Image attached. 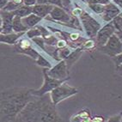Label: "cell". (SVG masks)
<instances>
[{
  "label": "cell",
  "mask_w": 122,
  "mask_h": 122,
  "mask_svg": "<svg viewBox=\"0 0 122 122\" xmlns=\"http://www.w3.org/2000/svg\"><path fill=\"white\" fill-rule=\"evenodd\" d=\"M24 5H30V6H34L37 4V0H23Z\"/></svg>",
  "instance_id": "obj_30"
},
{
  "label": "cell",
  "mask_w": 122,
  "mask_h": 122,
  "mask_svg": "<svg viewBox=\"0 0 122 122\" xmlns=\"http://www.w3.org/2000/svg\"><path fill=\"white\" fill-rule=\"evenodd\" d=\"M33 9H34V6L23 5L22 6H21L17 10L12 11V12H13L15 15H18V16L22 18V17H25V16H28V15H29L30 14L33 13Z\"/></svg>",
  "instance_id": "obj_17"
},
{
  "label": "cell",
  "mask_w": 122,
  "mask_h": 122,
  "mask_svg": "<svg viewBox=\"0 0 122 122\" xmlns=\"http://www.w3.org/2000/svg\"><path fill=\"white\" fill-rule=\"evenodd\" d=\"M77 93V89L76 88L71 87L66 83H63L59 86L51 91V98L52 102L57 105L59 102L64 101L65 99L73 96Z\"/></svg>",
  "instance_id": "obj_3"
},
{
  "label": "cell",
  "mask_w": 122,
  "mask_h": 122,
  "mask_svg": "<svg viewBox=\"0 0 122 122\" xmlns=\"http://www.w3.org/2000/svg\"><path fill=\"white\" fill-rule=\"evenodd\" d=\"M12 28H13V31L15 33H22V32H25L27 31V29H28L22 22V17H20L18 15H15V17H14L13 22H12Z\"/></svg>",
  "instance_id": "obj_16"
},
{
  "label": "cell",
  "mask_w": 122,
  "mask_h": 122,
  "mask_svg": "<svg viewBox=\"0 0 122 122\" xmlns=\"http://www.w3.org/2000/svg\"><path fill=\"white\" fill-rule=\"evenodd\" d=\"M22 22H23V24L27 27V28H30L35 27L37 23H39V22L41 21V17L39 16V15H35V14L32 13L29 15H28V16L22 17Z\"/></svg>",
  "instance_id": "obj_15"
},
{
  "label": "cell",
  "mask_w": 122,
  "mask_h": 122,
  "mask_svg": "<svg viewBox=\"0 0 122 122\" xmlns=\"http://www.w3.org/2000/svg\"><path fill=\"white\" fill-rule=\"evenodd\" d=\"M113 1H114L120 8H122V0H113Z\"/></svg>",
  "instance_id": "obj_36"
},
{
  "label": "cell",
  "mask_w": 122,
  "mask_h": 122,
  "mask_svg": "<svg viewBox=\"0 0 122 122\" xmlns=\"http://www.w3.org/2000/svg\"><path fill=\"white\" fill-rule=\"evenodd\" d=\"M24 5L23 0H10L2 10L6 11H14Z\"/></svg>",
  "instance_id": "obj_18"
},
{
  "label": "cell",
  "mask_w": 122,
  "mask_h": 122,
  "mask_svg": "<svg viewBox=\"0 0 122 122\" xmlns=\"http://www.w3.org/2000/svg\"><path fill=\"white\" fill-rule=\"evenodd\" d=\"M47 74L55 79L59 80H67L68 77V66L66 60H61L56 66L52 68H50V70L47 71Z\"/></svg>",
  "instance_id": "obj_7"
},
{
  "label": "cell",
  "mask_w": 122,
  "mask_h": 122,
  "mask_svg": "<svg viewBox=\"0 0 122 122\" xmlns=\"http://www.w3.org/2000/svg\"><path fill=\"white\" fill-rule=\"evenodd\" d=\"M36 64H37L38 66H42V67H44V68H47V69L52 68L51 67V64L49 63L43 56H41V55H39V57L37 58V59H36Z\"/></svg>",
  "instance_id": "obj_22"
},
{
  "label": "cell",
  "mask_w": 122,
  "mask_h": 122,
  "mask_svg": "<svg viewBox=\"0 0 122 122\" xmlns=\"http://www.w3.org/2000/svg\"><path fill=\"white\" fill-rule=\"evenodd\" d=\"M23 34H24V32H22V33H10V34H6V35H2V34H1L0 41H1V42H3V43L12 45V44H15V42H16V41H17Z\"/></svg>",
  "instance_id": "obj_14"
},
{
  "label": "cell",
  "mask_w": 122,
  "mask_h": 122,
  "mask_svg": "<svg viewBox=\"0 0 122 122\" xmlns=\"http://www.w3.org/2000/svg\"><path fill=\"white\" fill-rule=\"evenodd\" d=\"M51 96L43 95L34 97L20 112L15 121H61Z\"/></svg>",
  "instance_id": "obj_2"
},
{
  "label": "cell",
  "mask_w": 122,
  "mask_h": 122,
  "mask_svg": "<svg viewBox=\"0 0 122 122\" xmlns=\"http://www.w3.org/2000/svg\"><path fill=\"white\" fill-rule=\"evenodd\" d=\"M27 36L28 38H30V39H33L35 37H38V36H42V32L40 26L37 27V28H32L30 30H28L27 32Z\"/></svg>",
  "instance_id": "obj_20"
},
{
  "label": "cell",
  "mask_w": 122,
  "mask_h": 122,
  "mask_svg": "<svg viewBox=\"0 0 122 122\" xmlns=\"http://www.w3.org/2000/svg\"><path fill=\"white\" fill-rule=\"evenodd\" d=\"M112 22H113L116 31L122 29V16L121 15H117L116 17H114L112 20Z\"/></svg>",
  "instance_id": "obj_24"
},
{
  "label": "cell",
  "mask_w": 122,
  "mask_h": 122,
  "mask_svg": "<svg viewBox=\"0 0 122 122\" xmlns=\"http://www.w3.org/2000/svg\"><path fill=\"white\" fill-rule=\"evenodd\" d=\"M116 71H117L120 76H122V64L120 65V66H116Z\"/></svg>",
  "instance_id": "obj_33"
},
{
  "label": "cell",
  "mask_w": 122,
  "mask_h": 122,
  "mask_svg": "<svg viewBox=\"0 0 122 122\" xmlns=\"http://www.w3.org/2000/svg\"><path fill=\"white\" fill-rule=\"evenodd\" d=\"M63 2L64 0H48V4L56 5V6L61 7V8H63Z\"/></svg>",
  "instance_id": "obj_28"
},
{
  "label": "cell",
  "mask_w": 122,
  "mask_h": 122,
  "mask_svg": "<svg viewBox=\"0 0 122 122\" xmlns=\"http://www.w3.org/2000/svg\"><path fill=\"white\" fill-rule=\"evenodd\" d=\"M115 35L118 36V38L120 39V41H121L122 43V29H120V30H117L115 32Z\"/></svg>",
  "instance_id": "obj_31"
},
{
  "label": "cell",
  "mask_w": 122,
  "mask_h": 122,
  "mask_svg": "<svg viewBox=\"0 0 122 122\" xmlns=\"http://www.w3.org/2000/svg\"><path fill=\"white\" fill-rule=\"evenodd\" d=\"M33 41L35 42V43H36L38 45V46H40V47H41L43 50L46 51V48H45V44H46V42H45V39L44 38H41L40 37V36H38V37H35L33 38Z\"/></svg>",
  "instance_id": "obj_25"
},
{
  "label": "cell",
  "mask_w": 122,
  "mask_h": 122,
  "mask_svg": "<svg viewBox=\"0 0 122 122\" xmlns=\"http://www.w3.org/2000/svg\"><path fill=\"white\" fill-rule=\"evenodd\" d=\"M115 32L116 29L112 22H109L106 26H104L102 29H100L96 35V43H97L98 46H104L112 35L115 34Z\"/></svg>",
  "instance_id": "obj_8"
},
{
  "label": "cell",
  "mask_w": 122,
  "mask_h": 122,
  "mask_svg": "<svg viewBox=\"0 0 122 122\" xmlns=\"http://www.w3.org/2000/svg\"><path fill=\"white\" fill-rule=\"evenodd\" d=\"M100 51L110 57H115L122 52V43L114 34L110 37L104 46H100Z\"/></svg>",
  "instance_id": "obj_5"
},
{
  "label": "cell",
  "mask_w": 122,
  "mask_h": 122,
  "mask_svg": "<svg viewBox=\"0 0 122 122\" xmlns=\"http://www.w3.org/2000/svg\"><path fill=\"white\" fill-rule=\"evenodd\" d=\"M84 1H86V0H84Z\"/></svg>",
  "instance_id": "obj_38"
},
{
  "label": "cell",
  "mask_w": 122,
  "mask_h": 122,
  "mask_svg": "<svg viewBox=\"0 0 122 122\" xmlns=\"http://www.w3.org/2000/svg\"><path fill=\"white\" fill-rule=\"evenodd\" d=\"M14 17H15V15L12 11H6L4 10H1V34L2 35L12 33L13 31L12 22Z\"/></svg>",
  "instance_id": "obj_9"
},
{
  "label": "cell",
  "mask_w": 122,
  "mask_h": 122,
  "mask_svg": "<svg viewBox=\"0 0 122 122\" xmlns=\"http://www.w3.org/2000/svg\"><path fill=\"white\" fill-rule=\"evenodd\" d=\"M33 89L12 88L1 92V121H15L19 113L35 97Z\"/></svg>",
  "instance_id": "obj_1"
},
{
  "label": "cell",
  "mask_w": 122,
  "mask_h": 122,
  "mask_svg": "<svg viewBox=\"0 0 122 122\" xmlns=\"http://www.w3.org/2000/svg\"><path fill=\"white\" fill-rule=\"evenodd\" d=\"M113 61L114 62V64L116 65V66L121 65L122 64V52L120 53V54L117 55V56L113 57Z\"/></svg>",
  "instance_id": "obj_29"
},
{
  "label": "cell",
  "mask_w": 122,
  "mask_h": 122,
  "mask_svg": "<svg viewBox=\"0 0 122 122\" xmlns=\"http://www.w3.org/2000/svg\"><path fill=\"white\" fill-rule=\"evenodd\" d=\"M89 6L92 10L97 14H102L105 10L104 5H101V4H89Z\"/></svg>",
  "instance_id": "obj_21"
},
{
  "label": "cell",
  "mask_w": 122,
  "mask_h": 122,
  "mask_svg": "<svg viewBox=\"0 0 122 122\" xmlns=\"http://www.w3.org/2000/svg\"><path fill=\"white\" fill-rule=\"evenodd\" d=\"M88 4H101V5H107L109 4L108 0H86Z\"/></svg>",
  "instance_id": "obj_27"
},
{
  "label": "cell",
  "mask_w": 122,
  "mask_h": 122,
  "mask_svg": "<svg viewBox=\"0 0 122 122\" xmlns=\"http://www.w3.org/2000/svg\"><path fill=\"white\" fill-rule=\"evenodd\" d=\"M9 1L10 0H0V7H1V9H3L8 4Z\"/></svg>",
  "instance_id": "obj_32"
},
{
  "label": "cell",
  "mask_w": 122,
  "mask_h": 122,
  "mask_svg": "<svg viewBox=\"0 0 122 122\" xmlns=\"http://www.w3.org/2000/svg\"><path fill=\"white\" fill-rule=\"evenodd\" d=\"M58 46L59 47V49L65 47V46H66V42L64 41H60L58 42Z\"/></svg>",
  "instance_id": "obj_34"
},
{
  "label": "cell",
  "mask_w": 122,
  "mask_h": 122,
  "mask_svg": "<svg viewBox=\"0 0 122 122\" xmlns=\"http://www.w3.org/2000/svg\"><path fill=\"white\" fill-rule=\"evenodd\" d=\"M37 4H40V5L48 4V0H37Z\"/></svg>",
  "instance_id": "obj_35"
},
{
  "label": "cell",
  "mask_w": 122,
  "mask_h": 122,
  "mask_svg": "<svg viewBox=\"0 0 122 122\" xmlns=\"http://www.w3.org/2000/svg\"><path fill=\"white\" fill-rule=\"evenodd\" d=\"M47 68L43 69V76H44V83L41 86V88L37 90L33 89V94L36 96H41L43 95L47 94L48 92H51L54 89H56L58 86L65 83L66 80H59V79H55L51 77L49 75L47 74Z\"/></svg>",
  "instance_id": "obj_4"
},
{
  "label": "cell",
  "mask_w": 122,
  "mask_h": 122,
  "mask_svg": "<svg viewBox=\"0 0 122 122\" xmlns=\"http://www.w3.org/2000/svg\"><path fill=\"white\" fill-rule=\"evenodd\" d=\"M51 17L55 21L58 22H70L71 17L70 15L66 13V11L64 10L63 8L59 6H54L52 10L50 13Z\"/></svg>",
  "instance_id": "obj_11"
},
{
  "label": "cell",
  "mask_w": 122,
  "mask_h": 122,
  "mask_svg": "<svg viewBox=\"0 0 122 122\" xmlns=\"http://www.w3.org/2000/svg\"><path fill=\"white\" fill-rule=\"evenodd\" d=\"M15 52L28 55L35 60L39 57V53L32 48L30 42L26 39H22L19 42H17V44L15 46Z\"/></svg>",
  "instance_id": "obj_10"
},
{
  "label": "cell",
  "mask_w": 122,
  "mask_h": 122,
  "mask_svg": "<svg viewBox=\"0 0 122 122\" xmlns=\"http://www.w3.org/2000/svg\"><path fill=\"white\" fill-rule=\"evenodd\" d=\"M120 14V9H118L114 5L109 3V4L106 5V6H105V10L102 13V18L106 22H110V21H112L113 18L116 17Z\"/></svg>",
  "instance_id": "obj_12"
},
{
  "label": "cell",
  "mask_w": 122,
  "mask_h": 122,
  "mask_svg": "<svg viewBox=\"0 0 122 122\" xmlns=\"http://www.w3.org/2000/svg\"><path fill=\"white\" fill-rule=\"evenodd\" d=\"M52 9H53V5L50 4H44V5L36 4L35 5H34L33 13L43 18L46 16L48 14H50Z\"/></svg>",
  "instance_id": "obj_13"
},
{
  "label": "cell",
  "mask_w": 122,
  "mask_h": 122,
  "mask_svg": "<svg viewBox=\"0 0 122 122\" xmlns=\"http://www.w3.org/2000/svg\"><path fill=\"white\" fill-rule=\"evenodd\" d=\"M81 50H82V49H80V48L76 49V51H74L73 52H71V54L69 55V56H68L66 59H65V60H66V64H67L68 68L70 67L72 64L74 63L75 61H76V59L80 57L81 52H82V51H81Z\"/></svg>",
  "instance_id": "obj_19"
},
{
  "label": "cell",
  "mask_w": 122,
  "mask_h": 122,
  "mask_svg": "<svg viewBox=\"0 0 122 122\" xmlns=\"http://www.w3.org/2000/svg\"><path fill=\"white\" fill-rule=\"evenodd\" d=\"M81 20L89 37H93L97 35L98 31L101 29V25L94 18H92L88 13H84L81 16Z\"/></svg>",
  "instance_id": "obj_6"
},
{
  "label": "cell",
  "mask_w": 122,
  "mask_h": 122,
  "mask_svg": "<svg viewBox=\"0 0 122 122\" xmlns=\"http://www.w3.org/2000/svg\"><path fill=\"white\" fill-rule=\"evenodd\" d=\"M71 53V49L68 47H63V48H60L59 50V52H58V55H59V57L60 58V59H66V58H67L69 55Z\"/></svg>",
  "instance_id": "obj_23"
},
{
  "label": "cell",
  "mask_w": 122,
  "mask_h": 122,
  "mask_svg": "<svg viewBox=\"0 0 122 122\" xmlns=\"http://www.w3.org/2000/svg\"><path fill=\"white\" fill-rule=\"evenodd\" d=\"M45 42H46V44L49 45V46H53L56 43H58L56 38L52 37V36H48V37L45 38Z\"/></svg>",
  "instance_id": "obj_26"
},
{
  "label": "cell",
  "mask_w": 122,
  "mask_h": 122,
  "mask_svg": "<svg viewBox=\"0 0 122 122\" xmlns=\"http://www.w3.org/2000/svg\"><path fill=\"white\" fill-rule=\"evenodd\" d=\"M120 15H121V16H122V12H121V13L120 14Z\"/></svg>",
  "instance_id": "obj_37"
}]
</instances>
